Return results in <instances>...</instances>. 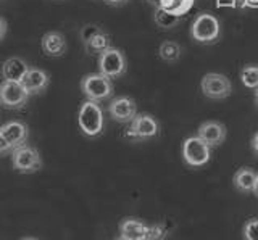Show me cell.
Wrapping results in <instances>:
<instances>
[{
  "mask_svg": "<svg viewBox=\"0 0 258 240\" xmlns=\"http://www.w3.org/2000/svg\"><path fill=\"white\" fill-rule=\"evenodd\" d=\"M13 148L10 147V143L7 142V139L4 137V134L0 132V155L2 153H7V151H12Z\"/></svg>",
  "mask_w": 258,
  "mask_h": 240,
  "instance_id": "obj_27",
  "label": "cell"
},
{
  "mask_svg": "<svg viewBox=\"0 0 258 240\" xmlns=\"http://www.w3.org/2000/svg\"><path fill=\"white\" fill-rule=\"evenodd\" d=\"M253 192H255L256 197H258V178H256V182H255V189H253Z\"/></svg>",
  "mask_w": 258,
  "mask_h": 240,
  "instance_id": "obj_33",
  "label": "cell"
},
{
  "mask_svg": "<svg viewBox=\"0 0 258 240\" xmlns=\"http://www.w3.org/2000/svg\"><path fill=\"white\" fill-rule=\"evenodd\" d=\"M105 2H107L108 5H123L124 2H126V0H105Z\"/></svg>",
  "mask_w": 258,
  "mask_h": 240,
  "instance_id": "obj_31",
  "label": "cell"
},
{
  "mask_svg": "<svg viewBox=\"0 0 258 240\" xmlns=\"http://www.w3.org/2000/svg\"><path fill=\"white\" fill-rule=\"evenodd\" d=\"M108 113L118 123H131L137 116L136 102L131 97H116L110 102Z\"/></svg>",
  "mask_w": 258,
  "mask_h": 240,
  "instance_id": "obj_10",
  "label": "cell"
},
{
  "mask_svg": "<svg viewBox=\"0 0 258 240\" xmlns=\"http://www.w3.org/2000/svg\"><path fill=\"white\" fill-rule=\"evenodd\" d=\"M244 238L245 240H258V219H250L245 222Z\"/></svg>",
  "mask_w": 258,
  "mask_h": 240,
  "instance_id": "obj_23",
  "label": "cell"
},
{
  "mask_svg": "<svg viewBox=\"0 0 258 240\" xmlns=\"http://www.w3.org/2000/svg\"><path fill=\"white\" fill-rule=\"evenodd\" d=\"M258 174L250 170V168H240V170L234 174V186L240 192H252L255 189Z\"/></svg>",
  "mask_w": 258,
  "mask_h": 240,
  "instance_id": "obj_17",
  "label": "cell"
},
{
  "mask_svg": "<svg viewBox=\"0 0 258 240\" xmlns=\"http://www.w3.org/2000/svg\"><path fill=\"white\" fill-rule=\"evenodd\" d=\"M40 47L47 57H61L67 52V39L58 31H48L42 36Z\"/></svg>",
  "mask_w": 258,
  "mask_h": 240,
  "instance_id": "obj_15",
  "label": "cell"
},
{
  "mask_svg": "<svg viewBox=\"0 0 258 240\" xmlns=\"http://www.w3.org/2000/svg\"><path fill=\"white\" fill-rule=\"evenodd\" d=\"M181 53H182V49L181 45L174 42V41H166L160 45L158 49V55L161 60H165L168 63H174L181 58Z\"/></svg>",
  "mask_w": 258,
  "mask_h": 240,
  "instance_id": "obj_19",
  "label": "cell"
},
{
  "mask_svg": "<svg viewBox=\"0 0 258 240\" xmlns=\"http://www.w3.org/2000/svg\"><path fill=\"white\" fill-rule=\"evenodd\" d=\"M200 89L207 99L221 100L229 97L232 92V83L228 76L221 73H207L200 81Z\"/></svg>",
  "mask_w": 258,
  "mask_h": 240,
  "instance_id": "obj_4",
  "label": "cell"
},
{
  "mask_svg": "<svg viewBox=\"0 0 258 240\" xmlns=\"http://www.w3.org/2000/svg\"><path fill=\"white\" fill-rule=\"evenodd\" d=\"M190 36L199 44H215L221 36V23L212 13H200L192 23Z\"/></svg>",
  "mask_w": 258,
  "mask_h": 240,
  "instance_id": "obj_1",
  "label": "cell"
},
{
  "mask_svg": "<svg viewBox=\"0 0 258 240\" xmlns=\"http://www.w3.org/2000/svg\"><path fill=\"white\" fill-rule=\"evenodd\" d=\"M240 79L247 89H258V66L247 65L240 71Z\"/></svg>",
  "mask_w": 258,
  "mask_h": 240,
  "instance_id": "obj_21",
  "label": "cell"
},
{
  "mask_svg": "<svg viewBox=\"0 0 258 240\" xmlns=\"http://www.w3.org/2000/svg\"><path fill=\"white\" fill-rule=\"evenodd\" d=\"M256 0H234V9H247L255 5Z\"/></svg>",
  "mask_w": 258,
  "mask_h": 240,
  "instance_id": "obj_26",
  "label": "cell"
},
{
  "mask_svg": "<svg viewBox=\"0 0 258 240\" xmlns=\"http://www.w3.org/2000/svg\"><path fill=\"white\" fill-rule=\"evenodd\" d=\"M78 124L86 135L95 137L103 131V111L99 102L87 100L79 108L78 113Z\"/></svg>",
  "mask_w": 258,
  "mask_h": 240,
  "instance_id": "obj_2",
  "label": "cell"
},
{
  "mask_svg": "<svg viewBox=\"0 0 258 240\" xmlns=\"http://www.w3.org/2000/svg\"><path fill=\"white\" fill-rule=\"evenodd\" d=\"M218 7H234V0H218Z\"/></svg>",
  "mask_w": 258,
  "mask_h": 240,
  "instance_id": "obj_30",
  "label": "cell"
},
{
  "mask_svg": "<svg viewBox=\"0 0 258 240\" xmlns=\"http://www.w3.org/2000/svg\"><path fill=\"white\" fill-rule=\"evenodd\" d=\"M119 232H121V237H126L129 240H145L149 227L145 226V224H142L141 221L127 218L124 221H121Z\"/></svg>",
  "mask_w": 258,
  "mask_h": 240,
  "instance_id": "obj_16",
  "label": "cell"
},
{
  "mask_svg": "<svg viewBox=\"0 0 258 240\" xmlns=\"http://www.w3.org/2000/svg\"><path fill=\"white\" fill-rule=\"evenodd\" d=\"M197 135L207 143V145L218 147L226 139V127H224V124L218 123V121H205L200 124Z\"/></svg>",
  "mask_w": 258,
  "mask_h": 240,
  "instance_id": "obj_11",
  "label": "cell"
},
{
  "mask_svg": "<svg viewBox=\"0 0 258 240\" xmlns=\"http://www.w3.org/2000/svg\"><path fill=\"white\" fill-rule=\"evenodd\" d=\"M7 29H8L7 21L2 17H0V42H2L4 39H5V36H7Z\"/></svg>",
  "mask_w": 258,
  "mask_h": 240,
  "instance_id": "obj_28",
  "label": "cell"
},
{
  "mask_svg": "<svg viewBox=\"0 0 258 240\" xmlns=\"http://www.w3.org/2000/svg\"><path fill=\"white\" fill-rule=\"evenodd\" d=\"M165 234H166V230L161 226H152V227H149L145 240H163Z\"/></svg>",
  "mask_w": 258,
  "mask_h": 240,
  "instance_id": "obj_25",
  "label": "cell"
},
{
  "mask_svg": "<svg viewBox=\"0 0 258 240\" xmlns=\"http://www.w3.org/2000/svg\"><path fill=\"white\" fill-rule=\"evenodd\" d=\"M99 33H102L100 26H95V25H86V26L81 28L79 36H81V39H83V42L86 44V42L89 41V39H92L95 34H99Z\"/></svg>",
  "mask_w": 258,
  "mask_h": 240,
  "instance_id": "obj_24",
  "label": "cell"
},
{
  "mask_svg": "<svg viewBox=\"0 0 258 240\" xmlns=\"http://www.w3.org/2000/svg\"><path fill=\"white\" fill-rule=\"evenodd\" d=\"M81 91L87 97V100L102 102L107 100L113 94V84L108 76L102 73H92L83 77L81 81Z\"/></svg>",
  "mask_w": 258,
  "mask_h": 240,
  "instance_id": "obj_3",
  "label": "cell"
},
{
  "mask_svg": "<svg viewBox=\"0 0 258 240\" xmlns=\"http://www.w3.org/2000/svg\"><path fill=\"white\" fill-rule=\"evenodd\" d=\"M21 240H39V238H34V237H24V238H21Z\"/></svg>",
  "mask_w": 258,
  "mask_h": 240,
  "instance_id": "obj_34",
  "label": "cell"
},
{
  "mask_svg": "<svg viewBox=\"0 0 258 240\" xmlns=\"http://www.w3.org/2000/svg\"><path fill=\"white\" fill-rule=\"evenodd\" d=\"M21 84L24 86V89L28 91L29 95H36V94H40L47 89L48 84H50V77H48V74L44 69L29 68L26 76L23 77Z\"/></svg>",
  "mask_w": 258,
  "mask_h": 240,
  "instance_id": "obj_13",
  "label": "cell"
},
{
  "mask_svg": "<svg viewBox=\"0 0 258 240\" xmlns=\"http://www.w3.org/2000/svg\"><path fill=\"white\" fill-rule=\"evenodd\" d=\"M12 163L15 170L20 173H34L42 168V158L34 147L21 145L13 150Z\"/></svg>",
  "mask_w": 258,
  "mask_h": 240,
  "instance_id": "obj_8",
  "label": "cell"
},
{
  "mask_svg": "<svg viewBox=\"0 0 258 240\" xmlns=\"http://www.w3.org/2000/svg\"><path fill=\"white\" fill-rule=\"evenodd\" d=\"M84 47H86V50L89 52V53H102V52H105L107 49H110V36L107 34V33H99V34H95L92 39H89V41L84 44Z\"/></svg>",
  "mask_w": 258,
  "mask_h": 240,
  "instance_id": "obj_20",
  "label": "cell"
},
{
  "mask_svg": "<svg viewBox=\"0 0 258 240\" xmlns=\"http://www.w3.org/2000/svg\"><path fill=\"white\" fill-rule=\"evenodd\" d=\"M250 145H252V148H253V151L258 155V132L253 135L252 137V142H250Z\"/></svg>",
  "mask_w": 258,
  "mask_h": 240,
  "instance_id": "obj_29",
  "label": "cell"
},
{
  "mask_svg": "<svg viewBox=\"0 0 258 240\" xmlns=\"http://www.w3.org/2000/svg\"><path fill=\"white\" fill-rule=\"evenodd\" d=\"M161 2H163V0H149V4H152L153 7H155V9L161 7Z\"/></svg>",
  "mask_w": 258,
  "mask_h": 240,
  "instance_id": "obj_32",
  "label": "cell"
},
{
  "mask_svg": "<svg viewBox=\"0 0 258 240\" xmlns=\"http://www.w3.org/2000/svg\"><path fill=\"white\" fill-rule=\"evenodd\" d=\"M29 99L28 91L21 83L16 81H2L0 83V105L5 108H21L26 105Z\"/></svg>",
  "mask_w": 258,
  "mask_h": 240,
  "instance_id": "obj_7",
  "label": "cell"
},
{
  "mask_svg": "<svg viewBox=\"0 0 258 240\" xmlns=\"http://www.w3.org/2000/svg\"><path fill=\"white\" fill-rule=\"evenodd\" d=\"M0 132L4 134L7 142L10 143V147L15 150L26 143L28 139V126L21 121H8L4 126H0Z\"/></svg>",
  "mask_w": 258,
  "mask_h": 240,
  "instance_id": "obj_12",
  "label": "cell"
},
{
  "mask_svg": "<svg viewBox=\"0 0 258 240\" xmlns=\"http://www.w3.org/2000/svg\"><path fill=\"white\" fill-rule=\"evenodd\" d=\"M194 4V0H163L161 2V7L165 10L171 12L173 15H181L187 12Z\"/></svg>",
  "mask_w": 258,
  "mask_h": 240,
  "instance_id": "obj_22",
  "label": "cell"
},
{
  "mask_svg": "<svg viewBox=\"0 0 258 240\" xmlns=\"http://www.w3.org/2000/svg\"><path fill=\"white\" fill-rule=\"evenodd\" d=\"M127 63H126V57L124 53L119 49H115V47H110L105 52L100 53L99 57V71L102 74L111 77H119L126 73Z\"/></svg>",
  "mask_w": 258,
  "mask_h": 240,
  "instance_id": "obj_6",
  "label": "cell"
},
{
  "mask_svg": "<svg viewBox=\"0 0 258 240\" xmlns=\"http://www.w3.org/2000/svg\"><path fill=\"white\" fill-rule=\"evenodd\" d=\"M29 65L26 60H23L21 57H10L8 60L4 61L2 65V77L4 81H16L21 83L23 77L26 76L29 71Z\"/></svg>",
  "mask_w": 258,
  "mask_h": 240,
  "instance_id": "obj_14",
  "label": "cell"
},
{
  "mask_svg": "<svg viewBox=\"0 0 258 240\" xmlns=\"http://www.w3.org/2000/svg\"><path fill=\"white\" fill-rule=\"evenodd\" d=\"M153 21L161 29H173L181 21V17L165 10L163 7H158V9H155V13H153Z\"/></svg>",
  "mask_w": 258,
  "mask_h": 240,
  "instance_id": "obj_18",
  "label": "cell"
},
{
  "mask_svg": "<svg viewBox=\"0 0 258 240\" xmlns=\"http://www.w3.org/2000/svg\"><path fill=\"white\" fill-rule=\"evenodd\" d=\"M255 97H256V103H258V89L255 91Z\"/></svg>",
  "mask_w": 258,
  "mask_h": 240,
  "instance_id": "obj_35",
  "label": "cell"
},
{
  "mask_svg": "<svg viewBox=\"0 0 258 240\" xmlns=\"http://www.w3.org/2000/svg\"><path fill=\"white\" fill-rule=\"evenodd\" d=\"M158 131H160V127L155 118L150 115H137L131 121V126L126 129V137L134 139V140L150 139V137H155Z\"/></svg>",
  "mask_w": 258,
  "mask_h": 240,
  "instance_id": "obj_9",
  "label": "cell"
},
{
  "mask_svg": "<svg viewBox=\"0 0 258 240\" xmlns=\"http://www.w3.org/2000/svg\"><path fill=\"white\" fill-rule=\"evenodd\" d=\"M118 240H129V238H126V237H119Z\"/></svg>",
  "mask_w": 258,
  "mask_h": 240,
  "instance_id": "obj_36",
  "label": "cell"
},
{
  "mask_svg": "<svg viewBox=\"0 0 258 240\" xmlns=\"http://www.w3.org/2000/svg\"><path fill=\"white\" fill-rule=\"evenodd\" d=\"M210 145L202 140L199 135H192V137H187L182 143V156L184 162L189 166L199 168V166H205L210 162Z\"/></svg>",
  "mask_w": 258,
  "mask_h": 240,
  "instance_id": "obj_5",
  "label": "cell"
}]
</instances>
